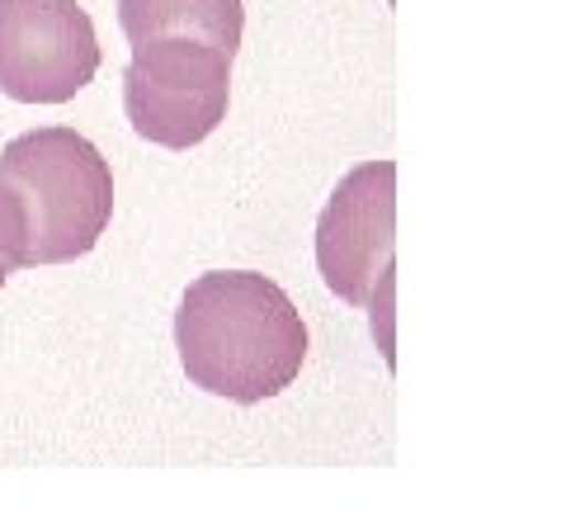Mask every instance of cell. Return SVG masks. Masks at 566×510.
Wrapping results in <instances>:
<instances>
[{"instance_id": "cell-1", "label": "cell", "mask_w": 566, "mask_h": 510, "mask_svg": "<svg viewBox=\"0 0 566 510\" xmlns=\"http://www.w3.org/2000/svg\"><path fill=\"white\" fill-rule=\"evenodd\" d=\"M175 345L193 388L255 407L303 374L307 326L274 279L212 270L185 289L175 312Z\"/></svg>"}, {"instance_id": "cell-2", "label": "cell", "mask_w": 566, "mask_h": 510, "mask_svg": "<svg viewBox=\"0 0 566 510\" xmlns=\"http://www.w3.org/2000/svg\"><path fill=\"white\" fill-rule=\"evenodd\" d=\"M114 218V175L76 128H33L0 152V256L10 270L95 251Z\"/></svg>"}, {"instance_id": "cell-3", "label": "cell", "mask_w": 566, "mask_h": 510, "mask_svg": "<svg viewBox=\"0 0 566 510\" xmlns=\"http://www.w3.org/2000/svg\"><path fill=\"white\" fill-rule=\"evenodd\" d=\"M232 100V58L193 39H151L123 72V110L137 137L189 152L218 133Z\"/></svg>"}, {"instance_id": "cell-4", "label": "cell", "mask_w": 566, "mask_h": 510, "mask_svg": "<svg viewBox=\"0 0 566 510\" xmlns=\"http://www.w3.org/2000/svg\"><path fill=\"white\" fill-rule=\"evenodd\" d=\"M397 251V166L368 162L335 185L331 204L316 218V266L326 289L349 308L387 303Z\"/></svg>"}, {"instance_id": "cell-5", "label": "cell", "mask_w": 566, "mask_h": 510, "mask_svg": "<svg viewBox=\"0 0 566 510\" xmlns=\"http://www.w3.org/2000/svg\"><path fill=\"white\" fill-rule=\"evenodd\" d=\"M95 72L99 39L76 0H0V95L66 104Z\"/></svg>"}, {"instance_id": "cell-6", "label": "cell", "mask_w": 566, "mask_h": 510, "mask_svg": "<svg viewBox=\"0 0 566 510\" xmlns=\"http://www.w3.org/2000/svg\"><path fill=\"white\" fill-rule=\"evenodd\" d=\"M118 29L133 48L151 39H193L237 58L245 6L241 0H118Z\"/></svg>"}, {"instance_id": "cell-7", "label": "cell", "mask_w": 566, "mask_h": 510, "mask_svg": "<svg viewBox=\"0 0 566 510\" xmlns=\"http://www.w3.org/2000/svg\"><path fill=\"white\" fill-rule=\"evenodd\" d=\"M10 274H14V270L6 266V256H0V284H6V279H10Z\"/></svg>"}]
</instances>
